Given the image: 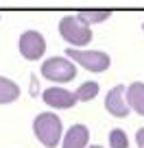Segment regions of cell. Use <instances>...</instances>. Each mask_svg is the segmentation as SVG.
<instances>
[{
	"instance_id": "cell-1",
	"label": "cell",
	"mask_w": 144,
	"mask_h": 148,
	"mask_svg": "<svg viewBox=\"0 0 144 148\" xmlns=\"http://www.w3.org/2000/svg\"><path fill=\"white\" fill-rule=\"evenodd\" d=\"M33 133L39 139V144L46 148H57L63 139V124L59 116L52 111H42L33 120Z\"/></svg>"
},
{
	"instance_id": "cell-2",
	"label": "cell",
	"mask_w": 144,
	"mask_h": 148,
	"mask_svg": "<svg viewBox=\"0 0 144 148\" xmlns=\"http://www.w3.org/2000/svg\"><path fill=\"white\" fill-rule=\"evenodd\" d=\"M39 74L50 83H70L76 76V65L68 57H48L39 65Z\"/></svg>"
},
{
	"instance_id": "cell-3",
	"label": "cell",
	"mask_w": 144,
	"mask_h": 148,
	"mask_svg": "<svg viewBox=\"0 0 144 148\" xmlns=\"http://www.w3.org/2000/svg\"><path fill=\"white\" fill-rule=\"evenodd\" d=\"M59 35L72 48L88 46L92 42V28L88 24H83L76 15H65V18L59 20Z\"/></svg>"
},
{
	"instance_id": "cell-4",
	"label": "cell",
	"mask_w": 144,
	"mask_h": 148,
	"mask_svg": "<svg viewBox=\"0 0 144 148\" xmlns=\"http://www.w3.org/2000/svg\"><path fill=\"white\" fill-rule=\"evenodd\" d=\"M65 57L70 61L79 63L81 68H85L88 72L101 74L105 72L109 65H112V57L103 50H79V48H68L65 50Z\"/></svg>"
},
{
	"instance_id": "cell-5",
	"label": "cell",
	"mask_w": 144,
	"mask_h": 148,
	"mask_svg": "<svg viewBox=\"0 0 144 148\" xmlns=\"http://www.w3.org/2000/svg\"><path fill=\"white\" fill-rule=\"evenodd\" d=\"M18 48L20 55L28 61H39L46 55V39H44L42 33L37 31H24L18 39Z\"/></svg>"
},
{
	"instance_id": "cell-6",
	"label": "cell",
	"mask_w": 144,
	"mask_h": 148,
	"mask_svg": "<svg viewBox=\"0 0 144 148\" xmlns=\"http://www.w3.org/2000/svg\"><path fill=\"white\" fill-rule=\"evenodd\" d=\"M105 109L112 113L114 118H127L129 116V102H127V85H116L107 92L105 96Z\"/></svg>"
},
{
	"instance_id": "cell-7",
	"label": "cell",
	"mask_w": 144,
	"mask_h": 148,
	"mask_svg": "<svg viewBox=\"0 0 144 148\" xmlns=\"http://www.w3.org/2000/svg\"><path fill=\"white\" fill-rule=\"evenodd\" d=\"M42 98H44V102H46L48 107H52V109H72V107L79 102L76 96H74V92H68V89L59 87V85L44 89Z\"/></svg>"
},
{
	"instance_id": "cell-8",
	"label": "cell",
	"mask_w": 144,
	"mask_h": 148,
	"mask_svg": "<svg viewBox=\"0 0 144 148\" xmlns=\"http://www.w3.org/2000/svg\"><path fill=\"white\" fill-rule=\"evenodd\" d=\"M90 142V129L85 124H72L63 133L61 148H88Z\"/></svg>"
},
{
	"instance_id": "cell-9",
	"label": "cell",
	"mask_w": 144,
	"mask_h": 148,
	"mask_svg": "<svg viewBox=\"0 0 144 148\" xmlns=\"http://www.w3.org/2000/svg\"><path fill=\"white\" fill-rule=\"evenodd\" d=\"M127 102L138 116H144V83L135 81L127 85Z\"/></svg>"
},
{
	"instance_id": "cell-10",
	"label": "cell",
	"mask_w": 144,
	"mask_h": 148,
	"mask_svg": "<svg viewBox=\"0 0 144 148\" xmlns=\"http://www.w3.org/2000/svg\"><path fill=\"white\" fill-rule=\"evenodd\" d=\"M20 98V85L15 81L0 76V105H9Z\"/></svg>"
},
{
	"instance_id": "cell-11",
	"label": "cell",
	"mask_w": 144,
	"mask_h": 148,
	"mask_svg": "<svg viewBox=\"0 0 144 148\" xmlns=\"http://www.w3.org/2000/svg\"><path fill=\"white\" fill-rule=\"evenodd\" d=\"M74 15H76V18H79L83 24L92 26V24H98V22H105V20H109L112 11H109V9H81L79 13H74Z\"/></svg>"
},
{
	"instance_id": "cell-12",
	"label": "cell",
	"mask_w": 144,
	"mask_h": 148,
	"mask_svg": "<svg viewBox=\"0 0 144 148\" xmlns=\"http://www.w3.org/2000/svg\"><path fill=\"white\" fill-rule=\"evenodd\" d=\"M98 89H101V85L96 83V81H88V83L79 85V87L74 89V96L79 102H88V100H94V98L98 96Z\"/></svg>"
},
{
	"instance_id": "cell-13",
	"label": "cell",
	"mask_w": 144,
	"mask_h": 148,
	"mask_svg": "<svg viewBox=\"0 0 144 148\" xmlns=\"http://www.w3.org/2000/svg\"><path fill=\"white\" fill-rule=\"evenodd\" d=\"M109 148H129V137L122 129L109 131Z\"/></svg>"
},
{
	"instance_id": "cell-14",
	"label": "cell",
	"mask_w": 144,
	"mask_h": 148,
	"mask_svg": "<svg viewBox=\"0 0 144 148\" xmlns=\"http://www.w3.org/2000/svg\"><path fill=\"white\" fill-rule=\"evenodd\" d=\"M135 144H138V148H144V126L138 129V133H135Z\"/></svg>"
},
{
	"instance_id": "cell-15",
	"label": "cell",
	"mask_w": 144,
	"mask_h": 148,
	"mask_svg": "<svg viewBox=\"0 0 144 148\" xmlns=\"http://www.w3.org/2000/svg\"><path fill=\"white\" fill-rule=\"evenodd\" d=\"M88 148H103V146H88Z\"/></svg>"
},
{
	"instance_id": "cell-16",
	"label": "cell",
	"mask_w": 144,
	"mask_h": 148,
	"mask_svg": "<svg viewBox=\"0 0 144 148\" xmlns=\"http://www.w3.org/2000/svg\"><path fill=\"white\" fill-rule=\"evenodd\" d=\"M142 31H144V22H142Z\"/></svg>"
}]
</instances>
